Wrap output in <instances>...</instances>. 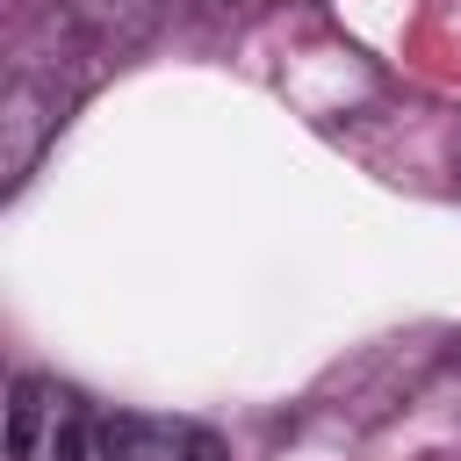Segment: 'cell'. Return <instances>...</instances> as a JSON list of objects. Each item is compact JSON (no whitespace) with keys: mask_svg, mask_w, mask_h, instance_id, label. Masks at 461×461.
Segmentation results:
<instances>
[{"mask_svg":"<svg viewBox=\"0 0 461 461\" xmlns=\"http://www.w3.org/2000/svg\"><path fill=\"white\" fill-rule=\"evenodd\" d=\"M7 461H86V403L58 375H14Z\"/></svg>","mask_w":461,"mask_h":461,"instance_id":"cell-1","label":"cell"},{"mask_svg":"<svg viewBox=\"0 0 461 461\" xmlns=\"http://www.w3.org/2000/svg\"><path fill=\"white\" fill-rule=\"evenodd\" d=\"M108 461H230L223 439L194 418H158V411H115L101 425Z\"/></svg>","mask_w":461,"mask_h":461,"instance_id":"cell-2","label":"cell"}]
</instances>
